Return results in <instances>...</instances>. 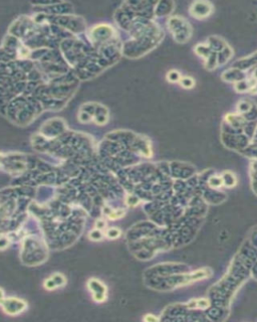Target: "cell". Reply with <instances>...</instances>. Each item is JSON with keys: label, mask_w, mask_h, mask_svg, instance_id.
Here are the masks:
<instances>
[{"label": "cell", "mask_w": 257, "mask_h": 322, "mask_svg": "<svg viewBox=\"0 0 257 322\" xmlns=\"http://www.w3.org/2000/svg\"><path fill=\"white\" fill-rule=\"evenodd\" d=\"M88 288L93 292V300L97 302H102L106 300L107 297V288L101 281L97 279H92L88 282Z\"/></svg>", "instance_id": "6da1fadb"}, {"label": "cell", "mask_w": 257, "mask_h": 322, "mask_svg": "<svg viewBox=\"0 0 257 322\" xmlns=\"http://www.w3.org/2000/svg\"><path fill=\"white\" fill-rule=\"evenodd\" d=\"M121 230L118 229V228H111V229H109L106 232V235L109 239H111V240L118 239L121 235Z\"/></svg>", "instance_id": "7a4b0ae2"}, {"label": "cell", "mask_w": 257, "mask_h": 322, "mask_svg": "<svg viewBox=\"0 0 257 322\" xmlns=\"http://www.w3.org/2000/svg\"><path fill=\"white\" fill-rule=\"evenodd\" d=\"M126 214V211L124 210H117V211H112L111 212L107 214V216H109L110 220H117V219H121Z\"/></svg>", "instance_id": "3957f363"}, {"label": "cell", "mask_w": 257, "mask_h": 322, "mask_svg": "<svg viewBox=\"0 0 257 322\" xmlns=\"http://www.w3.org/2000/svg\"><path fill=\"white\" fill-rule=\"evenodd\" d=\"M103 238V235L101 232V230H93L89 233V239L93 240V241H101V240Z\"/></svg>", "instance_id": "277c9868"}, {"label": "cell", "mask_w": 257, "mask_h": 322, "mask_svg": "<svg viewBox=\"0 0 257 322\" xmlns=\"http://www.w3.org/2000/svg\"><path fill=\"white\" fill-rule=\"evenodd\" d=\"M180 81H181L182 87L186 88V89H190V88H192L193 86H194V81H193V79L189 78V77H186V78H183V79H181Z\"/></svg>", "instance_id": "5b68a950"}, {"label": "cell", "mask_w": 257, "mask_h": 322, "mask_svg": "<svg viewBox=\"0 0 257 322\" xmlns=\"http://www.w3.org/2000/svg\"><path fill=\"white\" fill-rule=\"evenodd\" d=\"M209 300H207L205 298H201L196 300V308H206L209 306Z\"/></svg>", "instance_id": "8992f818"}, {"label": "cell", "mask_w": 257, "mask_h": 322, "mask_svg": "<svg viewBox=\"0 0 257 322\" xmlns=\"http://www.w3.org/2000/svg\"><path fill=\"white\" fill-rule=\"evenodd\" d=\"M168 80L170 82H178L180 80V75L178 72L176 71H171L168 75Z\"/></svg>", "instance_id": "52a82bcc"}, {"label": "cell", "mask_w": 257, "mask_h": 322, "mask_svg": "<svg viewBox=\"0 0 257 322\" xmlns=\"http://www.w3.org/2000/svg\"><path fill=\"white\" fill-rule=\"evenodd\" d=\"M44 287H45L46 289H48V290H51V289H55V287H57V285L55 282V280H53L52 278H50V279H47L45 282H44Z\"/></svg>", "instance_id": "ba28073f"}, {"label": "cell", "mask_w": 257, "mask_h": 322, "mask_svg": "<svg viewBox=\"0 0 257 322\" xmlns=\"http://www.w3.org/2000/svg\"><path fill=\"white\" fill-rule=\"evenodd\" d=\"M210 184L213 187H218L222 184V178L221 177H213L210 179Z\"/></svg>", "instance_id": "9c48e42d"}, {"label": "cell", "mask_w": 257, "mask_h": 322, "mask_svg": "<svg viewBox=\"0 0 257 322\" xmlns=\"http://www.w3.org/2000/svg\"><path fill=\"white\" fill-rule=\"evenodd\" d=\"M144 320H145V321H149V322H157L159 319H158L157 317L154 316V315L148 314V315H146L145 317H144Z\"/></svg>", "instance_id": "30bf717a"}, {"label": "cell", "mask_w": 257, "mask_h": 322, "mask_svg": "<svg viewBox=\"0 0 257 322\" xmlns=\"http://www.w3.org/2000/svg\"><path fill=\"white\" fill-rule=\"evenodd\" d=\"M96 228L98 230H102V229H105L106 228V223H105V220H97V223H96Z\"/></svg>", "instance_id": "8fae6325"}]
</instances>
